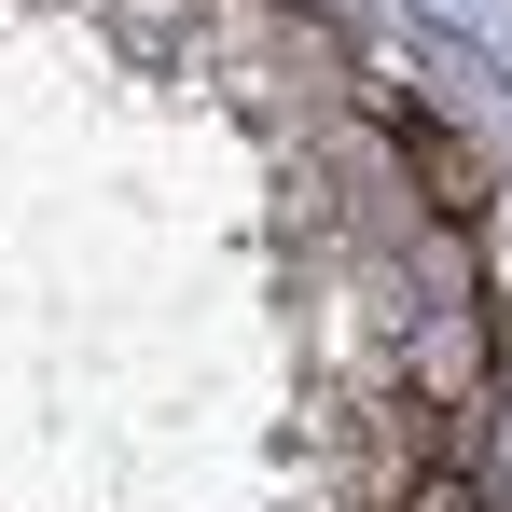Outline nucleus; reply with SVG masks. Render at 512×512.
<instances>
[{
	"instance_id": "2",
	"label": "nucleus",
	"mask_w": 512,
	"mask_h": 512,
	"mask_svg": "<svg viewBox=\"0 0 512 512\" xmlns=\"http://www.w3.org/2000/svg\"><path fill=\"white\" fill-rule=\"evenodd\" d=\"M374 125L402 139V167H416V194L443 208V222H485V194H499V167H485V139L471 125H443L416 84H374Z\"/></svg>"
},
{
	"instance_id": "3",
	"label": "nucleus",
	"mask_w": 512,
	"mask_h": 512,
	"mask_svg": "<svg viewBox=\"0 0 512 512\" xmlns=\"http://www.w3.org/2000/svg\"><path fill=\"white\" fill-rule=\"evenodd\" d=\"M402 512H499L485 485H457V471H429V485H402Z\"/></svg>"
},
{
	"instance_id": "1",
	"label": "nucleus",
	"mask_w": 512,
	"mask_h": 512,
	"mask_svg": "<svg viewBox=\"0 0 512 512\" xmlns=\"http://www.w3.org/2000/svg\"><path fill=\"white\" fill-rule=\"evenodd\" d=\"M499 374H512V346H499V319H485V291L457 277V305L402 346V388H416L429 416H485V402H499Z\"/></svg>"
}]
</instances>
